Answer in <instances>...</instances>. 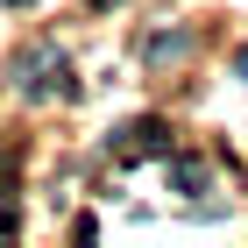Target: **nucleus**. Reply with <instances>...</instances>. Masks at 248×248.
I'll return each mask as SVG.
<instances>
[{
	"mask_svg": "<svg viewBox=\"0 0 248 248\" xmlns=\"http://www.w3.org/2000/svg\"><path fill=\"white\" fill-rule=\"evenodd\" d=\"M149 57L163 64V57H185V36H149Z\"/></svg>",
	"mask_w": 248,
	"mask_h": 248,
	"instance_id": "obj_3",
	"label": "nucleus"
},
{
	"mask_svg": "<svg viewBox=\"0 0 248 248\" xmlns=\"http://www.w3.org/2000/svg\"><path fill=\"white\" fill-rule=\"evenodd\" d=\"M15 7H21V0H15Z\"/></svg>",
	"mask_w": 248,
	"mask_h": 248,
	"instance_id": "obj_5",
	"label": "nucleus"
},
{
	"mask_svg": "<svg viewBox=\"0 0 248 248\" xmlns=\"http://www.w3.org/2000/svg\"><path fill=\"white\" fill-rule=\"evenodd\" d=\"M170 185H177V191H199V185H206V170H199L191 156H177V163H170Z\"/></svg>",
	"mask_w": 248,
	"mask_h": 248,
	"instance_id": "obj_2",
	"label": "nucleus"
},
{
	"mask_svg": "<svg viewBox=\"0 0 248 248\" xmlns=\"http://www.w3.org/2000/svg\"><path fill=\"white\" fill-rule=\"evenodd\" d=\"M241 78H248V50H241Z\"/></svg>",
	"mask_w": 248,
	"mask_h": 248,
	"instance_id": "obj_4",
	"label": "nucleus"
},
{
	"mask_svg": "<svg viewBox=\"0 0 248 248\" xmlns=\"http://www.w3.org/2000/svg\"><path fill=\"white\" fill-rule=\"evenodd\" d=\"M121 156H170V135H163V121H135V128H121V142H114Z\"/></svg>",
	"mask_w": 248,
	"mask_h": 248,
	"instance_id": "obj_1",
	"label": "nucleus"
}]
</instances>
